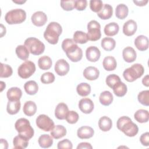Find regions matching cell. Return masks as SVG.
<instances>
[{"label": "cell", "mask_w": 149, "mask_h": 149, "mask_svg": "<svg viewBox=\"0 0 149 149\" xmlns=\"http://www.w3.org/2000/svg\"><path fill=\"white\" fill-rule=\"evenodd\" d=\"M140 141L143 146H149V133L146 132L142 134L140 137Z\"/></svg>", "instance_id": "816d5d0a"}, {"label": "cell", "mask_w": 149, "mask_h": 149, "mask_svg": "<svg viewBox=\"0 0 149 149\" xmlns=\"http://www.w3.org/2000/svg\"><path fill=\"white\" fill-rule=\"evenodd\" d=\"M129 13V9L127 6L123 4L120 3L117 5L115 9L116 17L119 19H124L126 18Z\"/></svg>", "instance_id": "836d02e7"}, {"label": "cell", "mask_w": 149, "mask_h": 149, "mask_svg": "<svg viewBox=\"0 0 149 149\" xmlns=\"http://www.w3.org/2000/svg\"><path fill=\"white\" fill-rule=\"evenodd\" d=\"M142 83L146 87L149 86V79H148V75H146L144 76L142 80Z\"/></svg>", "instance_id": "9f6ffc18"}, {"label": "cell", "mask_w": 149, "mask_h": 149, "mask_svg": "<svg viewBox=\"0 0 149 149\" xmlns=\"http://www.w3.org/2000/svg\"><path fill=\"white\" fill-rule=\"evenodd\" d=\"M36 111L37 105L34 101H28L24 103L23 108V111L26 115L31 116L36 113Z\"/></svg>", "instance_id": "cb8c5ba5"}, {"label": "cell", "mask_w": 149, "mask_h": 149, "mask_svg": "<svg viewBox=\"0 0 149 149\" xmlns=\"http://www.w3.org/2000/svg\"><path fill=\"white\" fill-rule=\"evenodd\" d=\"M13 2L16 3H19V4H22L24 2H26V1H13Z\"/></svg>", "instance_id": "680465c9"}, {"label": "cell", "mask_w": 149, "mask_h": 149, "mask_svg": "<svg viewBox=\"0 0 149 149\" xmlns=\"http://www.w3.org/2000/svg\"><path fill=\"white\" fill-rule=\"evenodd\" d=\"M113 95L109 91H104L100 94L99 101L100 103L104 106L109 105L113 101Z\"/></svg>", "instance_id": "e575fe53"}, {"label": "cell", "mask_w": 149, "mask_h": 149, "mask_svg": "<svg viewBox=\"0 0 149 149\" xmlns=\"http://www.w3.org/2000/svg\"><path fill=\"white\" fill-rule=\"evenodd\" d=\"M15 127L19 134L30 140L34 134L33 128L31 126L30 122L26 118H20L16 120Z\"/></svg>", "instance_id": "3957f363"}, {"label": "cell", "mask_w": 149, "mask_h": 149, "mask_svg": "<svg viewBox=\"0 0 149 149\" xmlns=\"http://www.w3.org/2000/svg\"><path fill=\"white\" fill-rule=\"evenodd\" d=\"M73 40L76 43L83 44L86 43L88 40L86 33L81 31H76L73 34Z\"/></svg>", "instance_id": "ab89813d"}, {"label": "cell", "mask_w": 149, "mask_h": 149, "mask_svg": "<svg viewBox=\"0 0 149 149\" xmlns=\"http://www.w3.org/2000/svg\"><path fill=\"white\" fill-rule=\"evenodd\" d=\"M74 0H69V1H61V6L62 8L66 11L72 10L74 8Z\"/></svg>", "instance_id": "7dc6e473"}, {"label": "cell", "mask_w": 149, "mask_h": 149, "mask_svg": "<svg viewBox=\"0 0 149 149\" xmlns=\"http://www.w3.org/2000/svg\"><path fill=\"white\" fill-rule=\"evenodd\" d=\"M36 65L30 61H25L17 69L18 75L22 79L30 77L36 71Z\"/></svg>", "instance_id": "ba28073f"}, {"label": "cell", "mask_w": 149, "mask_h": 149, "mask_svg": "<svg viewBox=\"0 0 149 149\" xmlns=\"http://www.w3.org/2000/svg\"><path fill=\"white\" fill-rule=\"evenodd\" d=\"M31 19L34 25L41 27L46 23L47 21V16L44 12L42 11H37L33 14Z\"/></svg>", "instance_id": "8fae6325"}, {"label": "cell", "mask_w": 149, "mask_h": 149, "mask_svg": "<svg viewBox=\"0 0 149 149\" xmlns=\"http://www.w3.org/2000/svg\"><path fill=\"white\" fill-rule=\"evenodd\" d=\"M87 5V1L86 0H76L74 2V8L77 10H84Z\"/></svg>", "instance_id": "f907efd6"}, {"label": "cell", "mask_w": 149, "mask_h": 149, "mask_svg": "<svg viewBox=\"0 0 149 149\" xmlns=\"http://www.w3.org/2000/svg\"><path fill=\"white\" fill-rule=\"evenodd\" d=\"M113 14V8L109 4L105 3L103 5L101 10L97 13L98 16L103 20H107L111 18Z\"/></svg>", "instance_id": "44dd1931"}, {"label": "cell", "mask_w": 149, "mask_h": 149, "mask_svg": "<svg viewBox=\"0 0 149 149\" xmlns=\"http://www.w3.org/2000/svg\"><path fill=\"white\" fill-rule=\"evenodd\" d=\"M38 142L41 147L44 148H49L52 146L53 144L52 137L47 134H42L39 137Z\"/></svg>", "instance_id": "484cf974"}, {"label": "cell", "mask_w": 149, "mask_h": 149, "mask_svg": "<svg viewBox=\"0 0 149 149\" xmlns=\"http://www.w3.org/2000/svg\"><path fill=\"white\" fill-rule=\"evenodd\" d=\"M116 126L119 130L129 137L135 136L139 132L137 125L133 123L132 119L126 116H121L118 119Z\"/></svg>", "instance_id": "6da1fadb"}, {"label": "cell", "mask_w": 149, "mask_h": 149, "mask_svg": "<svg viewBox=\"0 0 149 149\" xmlns=\"http://www.w3.org/2000/svg\"><path fill=\"white\" fill-rule=\"evenodd\" d=\"M26 18V13L22 9H12L8 12L5 16V20L9 24H20Z\"/></svg>", "instance_id": "5b68a950"}, {"label": "cell", "mask_w": 149, "mask_h": 149, "mask_svg": "<svg viewBox=\"0 0 149 149\" xmlns=\"http://www.w3.org/2000/svg\"><path fill=\"white\" fill-rule=\"evenodd\" d=\"M79 118V116L76 112L74 111H69L65 119L69 123L74 124L78 121Z\"/></svg>", "instance_id": "f6af8a7d"}, {"label": "cell", "mask_w": 149, "mask_h": 149, "mask_svg": "<svg viewBox=\"0 0 149 149\" xmlns=\"http://www.w3.org/2000/svg\"><path fill=\"white\" fill-rule=\"evenodd\" d=\"M112 88L113 89L114 94L117 97H119L124 96L126 94L127 90L126 85L121 81H119L116 84H115Z\"/></svg>", "instance_id": "4dcf8cb0"}, {"label": "cell", "mask_w": 149, "mask_h": 149, "mask_svg": "<svg viewBox=\"0 0 149 149\" xmlns=\"http://www.w3.org/2000/svg\"><path fill=\"white\" fill-rule=\"evenodd\" d=\"M148 0H146V1H133V2L137 5V6H145L147 3H148Z\"/></svg>", "instance_id": "11a10c76"}, {"label": "cell", "mask_w": 149, "mask_h": 149, "mask_svg": "<svg viewBox=\"0 0 149 149\" xmlns=\"http://www.w3.org/2000/svg\"><path fill=\"white\" fill-rule=\"evenodd\" d=\"M52 62L50 57L48 56H42L38 59V65L42 70H48L52 66Z\"/></svg>", "instance_id": "8d00e7d4"}, {"label": "cell", "mask_w": 149, "mask_h": 149, "mask_svg": "<svg viewBox=\"0 0 149 149\" xmlns=\"http://www.w3.org/2000/svg\"><path fill=\"white\" fill-rule=\"evenodd\" d=\"M68 111V107L66 104L63 102L59 103L55 109V116L58 119L63 120L66 118Z\"/></svg>", "instance_id": "2e32d148"}, {"label": "cell", "mask_w": 149, "mask_h": 149, "mask_svg": "<svg viewBox=\"0 0 149 149\" xmlns=\"http://www.w3.org/2000/svg\"><path fill=\"white\" fill-rule=\"evenodd\" d=\"M101 47L107 51L113 50L116 45L115 40L111 37H105L101 40Z\"/></svg>", "instance_id": "d590c367"}, {"label": "cell", "mask_w": 149, "mask_h": 149, "mask_svg": "<svg viewBox=\"0 0 149 149\" xmlns=\"http://www.w3.org/2000/svg\"><path fill=\"white\" fill-rule=\"evenodd\" d=\"M99 70L94 66H88L83 71L84 77L88 80H96L99 77Z\"/></svg>", "instance_id": "e0dca14e"}, {"label": "cell", "mask_w": 149, "mask_h": 149, "mask_svg": "<svg viewBox=\"0 0 149 149\" xmlns=\"http://www.w3.org/2000/svg\"><path fill=\"white\" fill-rule=\"evenodd\" d=\"M102 65L105 70L107 71L114 70L117 66V63L115 58L112 56H108L104 58Z\"/></svg>", "instance_id": "603a6c76"}, {"label": "cell", "mask_w": 149, "mask_h": 149, "mask_svg": "<svg viewBox=\"0 0 149 149\" xmlns=\"http://www.w3.org/2000/svg\"><path fill=\"white\" fill-rule=\"evenodd\" d=\"M137 23L132 19L126 22L123 26V33L127 36H133L137 30Z\"/></svg>", "instance_id": "5bb4252c"}, {"label": "cell", "mask_w": 149, "mask_h": 149, "mask_svg": "<svg viewBox=\"0 0 149 149\" xmlns=\"http://www.w3.org/2000/svg\"><path fill=\"white\" fill-rule=\"evenodd\" d=\"M87 37L88 40L95 41L101 38V26L96 20H91L87 24Z\"/></svg>", "instance_id": "52a82bcc"}, {"label": "cell", "mask_w": 149, "mask_h": 149, "mask_svg": "<svg viewBox=\"0 0 149 149\" xmlns=\"http://www.w3.org/2000/svg\"><path fill=\"white\" fill-rule=\"evenodd\" d=\"M77 149H83V148H86V149H92L93 147L89 143L87 142H82L79 144V145L77 147Z\"/></svg>", "instance_id": "f5cc1de1"}, {"label": "cell", "mask_w": 149, "mask_h": 149, "mask_svg": "<svg viewBox=\"0 0 149 149\" xmlns=\"http://www.w3.org/2000/svg\"><path fill=\"white\" fill-rule=\"evenodd\" d=\"M36 125L38 128L45 132L51 131L55 126L53 120L45 114H41L37 116Z\"/></svg>", "instance_id": "9c48e42d"}, {"label": "cell", "mask_w": 149, "mask_h": 149, "mask_svg": "<svg viewBox=\"0 0 149 149\" xmlns=\"http://www.w3.org/2000/svg\"><path fill=\"white\" fill-rule=\"evenodd\" d=\"M13 144L14 148L24 149L29 145V139L19 134L14 137L13 140Z\"/></svg>", "instance_id": "ffe728a7"}, {"label": "cell", "mask_w": 149, "mask_h": 149, "mask_svg": "<svg viewBox=\"0 0 149 149\" xmlns=\"http://www.w3.org/2000/svg\"><path fill=\"white\" fill-rule=\"evenodd\" d=\"M102 1L101 0H91L90 1V8L94 12H99L103 7Z\"/></svg>", "instance_id": "7bdbcfd3"}, {"label": "cell", "mask_w": 149, "mask_h": 149, "mask_svg": "<svg viewBox=\"0 0 149 149\" xmlns=\"http://www.w3.org/2000/svg\"><path fill=\"white\" fill-rule=\"evenodd\" d=\"M112 126V120L108 116H104L100 118L98 121V126L103 132L109 131Z\"/></svg>", "instance_id": "f546056e"}, {"label": "cell", "mask_w": 149, "mask_h": 149, "mask_svg": "<svg viewBox=\"0 0 149 149\" xmlns=\"http://www.w3.org/2000/svg\"><path fill=\"white\" fill-rule=\"evenodd\" d=\"M21 104L20 100L8 101L7 104L6 111L10 115H15L18 113L20 109Z\"/></svg>", "instance_id": "1f68e13d"}, {"label": "cell", "mask_w": 149, "mask_h": 149, "mask_svg": "<svg viewBox=\"0 0 149 149\" xmlns=\"http://www.w3.org/2000/svg\"><path fill=\"white\" fill-rule=\"evenodd\" d=\"M15 51L17 57L22 60H26L29 57V51L25 45H18Z\"/></svg>", "instance_id": "f35d334b"}, {"label": "cell", "mask_w": 149, "mask_h": 149, "mask_svg": "<svg viewBox=\"0 0 149 149\" xmlns=\"http://www.w3.org/2000/svg\"><path fill=\"white\" fill-rule=\"evenodd\" d=\"M62 32V28L60 24L52 22L48 24L44 33V38L51 44H56L58 42L59 37Z\"/></svg>", "instance_id": "7a4b0ae2"}, {"label": "cell", "mask_w": 149, "mask_h": 149, "mask_svg": "<svg viewBox=\"0 0 149 149\" xmlns=\"http://www.w3.org/2000/svg\"><path fill=\"white\" fill-rule=\"evenodd\" d=\"M6 95L9 101H18L22 97V91L19 88L13 87L8 90Z\"/></svg>", "instance_id": "7402d4cb"}, {"label": "cell", "mask_w": 149, "mask_h": 149, "mask_svg": "<svg viewBox=\"0 0 149 149\" xmlns=\"http://www.w3.org/2000/svg\"><path fill=\"white\" fill-rule=\"evenodd\" d=\"M76 44V43L74 41L73 39L66 38L62 41V48L65 52H66L69 48H70Z\"/></svg>", "instance_id": "c3c4849f"}, {"label": "cell", "mask_w": 149, "mask_h": 149, "mask_svg": "<svg viewBox=\"0 0 149 149\" xmlns=\"http://www.w3.org/2000/svg\"><path fill=\"white\" fill-rule=\"evenodd\" d=\"M13 73V70L11 66L8 65L1 63V73L0 77L1 78H6L10 77Z\"/></svg>", "instance_id": "60d3db41"}, {"label": "cell", "mask_w": 149, "mask_h": 149, "mask_svg": "<svg viewBox=\"0 0 149 149\" xmlns=\"http://www.w3.org/2000/svg\"><path fill=\"white\" fill-rule=\"evenodd\" d=\"M120 81V77L115 74H111L108 75L106 78V84L109 86L110 88H112L113 86L116 84L117 83Z\"/></svg>", "instance_id": "ee69618b"}, {"label": "cell", "mask_w": 149, "mask_h": 149, "mask_svg": "<svg viewBox=\"0 0 149 149\" xmlns=\"http://www.w3.org/2000/svg\"><path fill=\"white\" fill-rule=\"evenodd\" d=\"M144 72V69L142 65L135 63L130 68L126 69L123 73V76L126 81L133 82L141 77Z\"/></svg>", "instance_id": "277c9868"}, {"label": "cell", "mask_w": 149, "mask_h": 149, "mask_svg": "<svg viewBox=\"0 0 149 149\" xmlns=\"http://www.w3.org/2000/svg\"><path fill=\"white\" fill-rule=\"evenodd\" d=\"M119 30V27L118 23L115 22H111L105 25L104 31L107 36H113L118 34Z\"/></svg>", "instance_id": "83f0119b"}, {"label": "cell", "mask_w": 149, "mask_h": 149, "mask_svg": "<svg viewBox=\"0 0 149 149\" xmlns=\"http://www.w3.org/2000/svg\"><path fill=\"white\" fill-rule=\"evenodd\" d=\"M86 56L88 61L95 62L100 59L101 52L97 47L90 46L88 47L86 51Z\"/></svg>", "instance_id": "4fadbf2b"}, {"label": "cell", "mask_w": 149, "mask_h": 149, "mask_svg": "<svg viewBox=\"0 0 149 149\" xmlns=\"http://www.w3.org/2000/svg\"><path fill=\"white\" fill-rule=\"evenodd\" d=\"M68 58L73 62H77L80 61L83 57V51L82 49L77 47L73 51L66 53Z\"/></svg>", "instance_id": "d4e9b609"}, {"label": "cell", "mask_w": 149, "mask_h": 149, "mask_svg": "<svg viewBox=\"0 0 149 149\" xmlns=\"http://www.w3.org/2000/svg\"><path fill=\"white\" fill-rule=\"evenodd\" d=\"M94 105L93 101L88 98H84L79 101V108L84 113H90L94 109Z\"/></svg>", "instance_id": "7c38bea8"}, {"label": "cell", "mask_w": 149, "mask_h": 149, "mask_svg": "<svg viewBox=\"0 0 149 149\" xmlns=\"http://www.w3.org/2000/svg\"><path fill=\"white\" fill-rule=\"evenodd\" d=\"M55 71L59 76H63L66 75L69 71L68 62L63 59L58 60L55 65Z\"/></svg>", "instance_id": "30bf717a"}, {"label": "cell", "mask_w": 149, "mask_h": 149, "mask_svg": "<svg viewBox=\"0 0 149 149\" xmlns=\"http://www.w3.org/2000/svg\"><path fill=\"white\" fill-rule=\"evenodd\" d=\"M134 118L135 120L139 123H146L148 121L149 113L148 111L140 109L134 113Z\"/></svg>", "instance_id": "f1b7e54d"}, {"label": "cell", "mask_w": 149, "mask_h": 149, "mask_svg": "<svg viewBox=\"0 0 149 149\" xmlns=\"http://www.w3.org/2000/svg\"><path fill=\"white\" fill-rule=\"evenodd\" d=\"M24 88L27 94L33 95L37 93L38 90V86L35 81L30 80L26 82L24 85Z\"/></svg>", "instance_id": "d6a6232c"}, {"label": "cell", "mask_w": 149, "mask_h": 149, "mask_svg": "<svg viewBox=\"0 0 149 149\" xmlns=\"http://www.w3.org/2000/svg\"><path fill=\"white\" fill-rule=\"evenodd\" d=\"M123 58L126 62L131 63L134 62L137 56L135 50L131 47H127L125 48L122 51Z\"/></svg>", "instance_id": "d6986e66"}, {"label": "cell", "mask_w": 149, "mask_h": 149, "mask_svg": "<svg viewBox=\"0 0 149 149\" xmlns=\"http://www.w3.org/2000/svg\"><path fill=\"white\" fill-rule=\"evenodd\" d=\"M0 147L2 149H6L8 147V143L5 139H1V144Z\"/></svg>", "instance_id": "db71d44e"}, {"label": "cell", "mask_w": 149, "mask_h": 149, "mask_svg": "<svg viewBox=\"0 0 149 149\" xmlns=\"http://www.w3.org/2000/svg\"><path fill=\"white\" fill-rule=\"evenodd\" d=\"M66 134V128L60 125H58L54 126V129L51 131V136L55 139H59L64 137Z\"/></svg>", "instance_id": "4316f807"}, {"label": "cell", "mask_w": 149, "mask_h": 149, "mask_svg": "<svg viewBox=\"0 0 149 149\" xmlns=\"http://www.w3.org/2000/svg\"><path fill=\"white\" fill-rule=\"evenodd\" d=\"M134 45L139 50L141 51H146L148 48V39L145 36L140 35L136 38Z\"/></svg>", "instance_id": "ac0fdd59"}, {"label": "cell", "mask_w": 149, "mask_h": 149, "mask_svg": "<svg viewBox=\"0 0 149 149\" xmlns=\"http://www.w3.org/2000/svg\"><path fill=\"white\" fill-rule=\"evenodd\" d=\"M138 101L143 105H149V90H144L139 93L137 96Z\"/></svg>", "instance_id": "b9f144b4"}, {"label": "cell", "mask_w": 149, "mask_h": 149, "mask_svg": "<svg viewBox=\"0 0 149 149\" xmlns=\"http://www.w3.org/2000/svg\"><path fill=\"white\" fill-rule=\"evenodd\" d=\"M29 52L34 55H39L42 54L45 50V45L38 38L35 37L27 38L24 43Z\"/></svg>", "instance_id": "8992f818"}, {"label": "cell", "mask_w": 149, "mask_h": 149, "mask_svg": "<svg viewBox=\"0 0 149 149\" xmlns=\"http://www.w3.org/2000/svg\"><path fill=\"white\" fill-rule=\"evenodd\" d=\"M41 81L44 84L52 83L55 81L54 74L49 72L43 73L41 76Z\"/></svg>", "instance_id": "bcb514c9"}, {"label": "cell", "mask_w": 149, "mask_h": 149, "mask_svg": "<svg viewBox=\"0 0 149 149\" xmlns=\"http://www.w3.org/2000/svg\"><path fill=\"white\" fill-rule=\"evenodd\" d=\"M76 91L78 94L81 97H86L90 94L91 92V87L87 83H81L76 87Z\"/></svg>", "instance_id": "74e56055"}, {"label": "cell", "mask_w": 149, "mask_h": 149, "mask_svg": "<svg viewBox=\"0 0 149 149\" xmlns=\"http://www.w3.org/2000/svg\"><path fill=\"white\" fill-rule=\"evenodd\" d=\"M57 148L58 149H61V148L72 149L73 148V145L72 142L69 140L66 139L58 142Z\"/></svg>", "instance_id": "681fc988"}, {"label": "cell", "mask_w": 149, "mask_h": 149, "mask_svg": "<svg viewBox=\"0 0 149 149\" xmlns=\"http://www.w3.org/2000/svg\"><path fill=\"white\" fill-rule=\"evenodd\" d=\"M1 37H3V35H5V33H6V29H5V27L3 26V24H1Z\"/></svg>", "instance_id": "6f0895ef"}, {"label": "cell", "mask_w": 149, "mask_h": 149, "mask_svg": "<svg viewBox=\"0 0 149 149\" xmlns=\"http://www.w3.org/2000/svg\"><path fill=\"white\" fill-rule=\"evenodd\" d=\"M94 134V131L91 127L83 126L78 129L77 135L81 139H87L92 137Z\"/></svg>", "instance_id": "9a60e30c"}]
</instances>
